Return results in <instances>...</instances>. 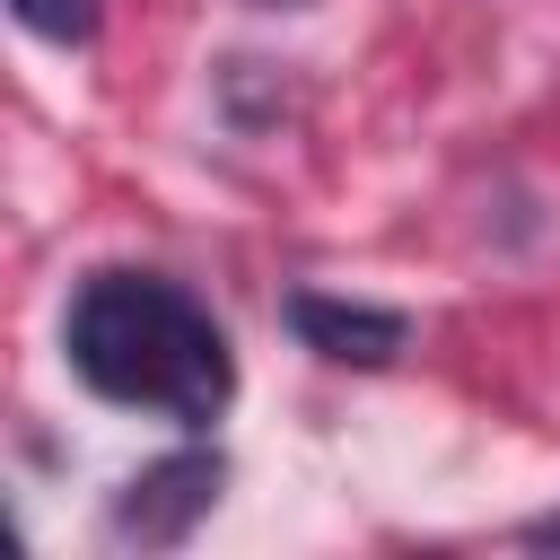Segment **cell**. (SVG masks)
Instances as JSON below:
<instances>
[{"instance_id":"6da1fadb","label":"cell","mask_w":560,"mask_h":560,"mask_svg":"<svg viewBox=\"0 0 560 560\" xmlns=\"http://www.w3.org/2000/svg\"><path fill=\"white\" fill-rule=\"evenodd\" d=\"M61 359L88 394L122 411H158L175 429H210L236 394V359L219 315L166 271H96L61 315Z\"/></svg>"},{"instance_id":"3957f363","label":"cell","mask_w":560,"mask_h":560,"mask_svg":"<svg viewBox=\"0 0 560 560\" xmlns=\"http://www.w3.org/2000/svg\"><path fill=\"white\" fill-rule=\"evenodd\" d=\"M280 324H289V332H298L315 359H332V368H394V359L411 350V315L368 306V298L289 289V298H280Z\"/></svg>"},{"instance_id":"277c9868","label":"cell","mask_w":560,"mask_h":560,"mask_svg":"<svg viewBox=\"0 0 560 560\" xmlns=\"http://www.w3.org/2000/svg\"><path fill=\"white\" fill-rule=\"evenodd\" d=\"M9 18L44 44H88L96 35V0H9Z\"/></svg>"},{"instance_id":"8992f818","label":"cell","mask_w":560,"mask_h":560,"mask_svg":"<svg viewBox=\"0 0 560 560\" xmlns=\"http://www.w3.org/2000/svg\"><path fill=\"white\" fill-rule=\"evenodd\" d=\"M254 9H306V0H254Z\"/></svg>"},{"instance_id":"5b68a950","label":"cell","mask_w":560,"mask_h":560,"mask_svg":"<svg viewBox=\"0 0 560 560\" xmlns=\"http://www.w3.org/2000/svg\"><path fill=\"white\" fill-rule=\"evenodd\" d=\"M525 542H542V551H551V542H560V516H534V525H525Z\"/></svg>"},{"instance_id":"7a4b0ae2","label":"cell","mask_w":560,"mask_h":560,"mask_svg":"<svg viewBox=\"0 0 560 560\" xmlns=\"http://www.w3.org/2000/svg\"><path fill=\"white\" fill-rule=\"evenodd\" d=\"M219 481H228V455L219 446H175L158 464H140L122 490H114V542H140V551H175L192 542V525L219 508Z\"/></svg>"}]
</instances>
